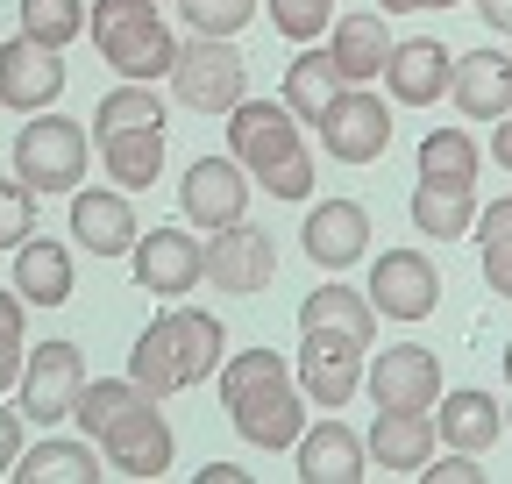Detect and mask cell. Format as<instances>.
I'll return each instance as SVG.
<instances>
[{"label":"cell","instance_id":"obj_35","mask_svg":"<svg viewBox=\"0 0 512 484\" xmlns=\"http://www.w3.org/2000/svg\"><path fill=\"white\" fill-rule=\"evenodd\" d=\"M420 178H470V186H477V143H470V129H434L420 143Z\"/></svg>","mask_w":512,"mask_h":484},{"label":"cell","instance_id":"obj_5","mask_svg":"<svg viewBox=\"0 0 512 484\" xmlns=\"http://www.w3.org/2000/svg\"><path fill=\"white\" fill-rule=\"evenodd\" d=\"M306 342H299V363H292V378H299V392L313 399V406H349L356 392H363V371H370V342H356V335H342V328H299Z\"/></svg>","mask_w":512,"mask_h":484},{"label":"cell","instance_id":"obj_48","mask_svg":"<svg viewBox=\"0 0 512 484\" xmlns=\"http://www.w3.org/2000/svg\"><path fill=\"white\" fill-rule=\"evenodd\" d=\"M477 15H484L491 29H505V36H512V0H477Z\"/></svg>","mask_w":512,"mask_h":484},{"label":"cell","instance_id":"obj_36","mask_svg":"<svg viewBox=\"0 0 512 484\" xmlns=\"http://www.w3.org/2000/svg\"><path fill=\"white\" fill-rule=\"evenodd\" d=\"M264 15L285 43H320L335 29V0H264Z\"/></svg>","mask_w":512,"mask_h":484},{"label":"cell","instance_id":"obj_3","mask_svg":"<svg viewBox=\"0 0 512 484\" xmlns=\"http://www.w3.org/2000/svg\"><path fill=\"white\" fill-rule=\"evenodd\" d=\"M15 178L29 193H79L86 178V121L64 114H22L15 136Z\"/></svg>","mask_w":512,"mask_h":484},{"label":"cell","instance_id":"obj_15","mask_svg":"<svg viewBox=\"0 0 512 484\" xmlns=\"http://www.w3.org/2000/svg\"><path fill=\"white\" fill-rule=\"evenodd\" d=\"M57 93H64V57H57L50 43H36V36L0 43V107L43 114Z\"/></svg>","mask_w":512,"mask_h":484},{"label":"cell","instance_id":"obj_4","mask_svg":"<svg viewBox=\"0 0 512 484\" xmlns=\"http://www.w3.org/2000/svg\"><path fill=\"white\" fill-rule=\"evenodd\" d=\"M249 86V65L228 36H185L171 57V100L192 114H228Z\"/></svg>","mask_w":512,"mask_h":484},{"label":"cell","instance_id":"obj_41","mask_svg":"<svg viewBox=\"0 0 512 484\" xmlns=\"http://www.w3.org/2000/svg\"><path fill=\"white\" fill-rule=\"evenodd\" d=\"M484 285H491L498 299H512V235L484 242Z\"/></svg>","mask_w":512,"mask_h":484},{"label":"cell","instance_id":"obj_46","mask_svg":"<svg viewBox=\"0 0 512 484\" xmlns=\"http://www.w3.org/2000/svg\"><path fill=\"white\" fill-rule=\"evenodd\" d=\"M384 15H434V8H456V0H377Z\"/></svg>","mask_w":512,"mask_h":484},{"label":"cell","instance_id":"obj_44","mask_svg":"<svg viewBox=\"0 0 512 484\" xmlns=\"http://www.w3.org/2000/svg\"><path fill=\"white\" fill-rule=\"evenodd\" d=\"M22 356H29L22 335H0V392H15V385H22Z\"/></svg>","mask_w":512,"mask_h":484},{"label":"cell","instance_id":"obj_23","mask_svg":"<svg viewBox=\"0 0 512 484\" xmlns=\"http://www.w3.org/2000/svg\"><path fill=\"white\" fill-rule=\"evenodd\" d=\"M328 57H335L342 86H370V79H384V57H392V29H384V8H377V15H342V22L328 29Z\"/></svg>","mask_w":512,"mask_h":484},{"label":"cell","instance_id":"obj_29","mask_svg":"<svg viewBox=\"0 0 512 484\" xmlns=\"http://www.w3.org/2000/svg\"><path fill=\"white\" fill-rule=\"evenodd\" d=\"M100 164L121 193H136V186H157V171H164V129H121V136H100Z\"/></svg>","mask_w":512,"mask_h":484},{"label":"cell","instance_id":"obj_18","mask_svg":"<svg viewBox=\"0 0 512 484\" xmlns=\"http://www.w3.org/2000/svg\"><path fill=\"white\" fill-rule=\"evenodd\" d=\"M292 456H299V477L306 484H356V477H370L363 470L370 449H363L356 428H342V420H313V428L292 442Z\"/></svg>","mask_w":512,"mask_h":484},{"label":"cell","instance_id":"obj_1","mask_svg":"<svg viewBox=\"0 0 512 484\" xmlns=\"http://www.w3.org/2000/svg\"><path fill=\"white\" fill-rule=\"evenodd\" d=\"M221 406L235 420V435L256 449H292L306 435V392L292 378V363L264 342L242 356H221Z\"/></svg>","mask_w":512,"mask_h":484},{"label":"cell","instance_id":"obj_24","mask_svg":"<svg viewBox=\"0 0 512 484\" xmlns=\"http://www.w3.org/2000/svg\"><path fill=\"white\" fill-rule=\"evenodd\" d=\"M15 484H93V477H107V456H100V442H64V435H50V442H36L29 456H15V470H8Z\"/></svg>","mask_w":512,"mask_h":484},{"label":"cell","instance_id":"obj_33","mask_svg":"<svg viewBox=\"0 0 512 484\" xmlns=\"http://www.w3.org/2000/svg\"><path fill=\"white\" fill-rule=\"evenodd\" d=\"M93 129L100 136H121V129H164V100L150 79H121L100 107H93Z\"/></svg>","mask_w":512,"mask_h":484},{"label":"cell","instance_id":"obj_26","mask_svg":"<svg viewBox=\"0 0 512 484\" xmlns=\"http://www.w3.org/2000/svg\"><path fill=\"white\" fill-rule=\"evenodd\" d=\"M128 378H136L150 399H171V392L192 385L185 356H178V335H171V314H157V321L136 335V349H128Z\"/></svg>","mask_w":512,"mask_h":484},{"label":"cell","instance_id":"obj_10","mask_svg":"<svg viewBox=\"0 0 512 484\" xmlns=\"http://www.w3.org/2000/svg\"><path fill=\"white\" fill-rule=\"evenodd\" d=\"M100 456H107V477H136V484L164 477V470H171V428H164L157 399L128 406L114 428L100 435Z\"/></svg>","mask_w":512,"mask_h":484},{"label":"cell","instance_id":"obj_34","mask_svg":"<svg viewBox=\"0 0 512 484\" xmlns=\"http://www.w3.org/2000/svg\"><path fill=\"white\" fill-rule=\"evenodd\" d=\"M22 36L64 50L86 36V0H22Z\"/></svg>","mask_w":512,"mask_h":484},{"label":"cell","instance_id":"obj_50","mask_svg":"<svg viewBox=\"0 0 512 484\" xmlns=\"http://www.w3.org/2000/svg\"><path fill=\"white\" fill-rule=\"evenodd\" d=\"M505 378H512V342H505Z\"/></svg>","mask_w":512,"mask_h":484},{"label":"cell","instance_id":"obj_42","mask_svg":"<svg viewBox=\"0 0 512 484\" xmlns=\"http://www.w3.org/2000/svg\"><path fill=\"white\" fill-rule=\"evenodd\" d=\"M15 456H22V406H0V477L15 470Z\"/></svg>","mask_w":512,"mask_h":484},{"label":"cell","instance_id":"obj_17","mask_svg":"<svg viewBox=\"0 0 512 484\" xmlns=\"http://www.w3.org/2000/svg\"><path fill=\"white\" fill-rule=\"evenodd\" d=\"M299 250L320 264V271H349L370 257V214L356 200H320L299 228Z\"/></svg>","mask_w":512,"mask_h":484},{"label":"cell","instance_id":"obj_45","mask_svg":"<svg viewBox=\"0 0 512 484\" xmlns=\"http://www.w3.org/2000/svg\"><path fill=\"white\" fill-rule=\"evenodd\" d=\"M22 307H29V299L8 285V292H0V335H22Z\"/></svg>","mask_w":512,"mask_h":484},{"label":"cell","instance_id":"obj_12","mask_svg":"<svg viewBox=\"0 0 512 484\" xmlns=\"http://www.w3.org/2000/svg\"><path fill=\"white\" fill-rule=\"evenodd\" d=\"M128 257H136V285L150 299H185L192 285L207 278V242L185 235V228H150Z\"/></svg>","mask_w":512,"mask_h":484},{"label":"cell","instance_id":"obj_2","mask_svg":"<svg viewBox=\"0 0 512 484\" xmlns=\"http://www.w3.org/2000/svg\"><path fill=\"white\" fill-rule=\"evenodd\" d=\"M86 36L107 57V72H121V79H171L178 36L164 29L157 0H93V8H86Z\"/></svg>","mask_w":512,"mask_h":484},{"label":"cell","instance_id":"obj_11","mask_svg":"<svg viewBox=\"0 0 512 484\" xmlns=\"http://www.w3.org/2000/svg\"><path fill=\"white\" fill-rule=\"evenodd\" d=\"M178 207L192 228H235L242 207H249V171L235 157H192L185 164V186H178Z\"/></svg>","mask_w":512,"mask_h":484},{"label":"cell","instance_id":"obj_6","mask_svg":"<svg viewBox=\"0 0 512 484\" xmlns=\"http://www.w3.org/2000/svg\"><path fill=\"white\" fill-rule=\"evenodd\" d=\"M320 129V150H328L335 164H370L392 150V100L370 93V86H342L335 107L313 121Z\"/></svg>","mask_w":512,"mask_h":484},{"label":"cell","instance_id":"obj_30","mask_svg":"<svg viewBox=\"0 0 512 484\" xmlns=\"http://www.w3.org/2000/svg\"><path fill=\"white\" fill-rule=\"evenodd\" d=\"M164 314H171V335H178V356H185L192 385L214 378V371H221V356H228V328H221V314H207V307H178V299H171Z\"/></svg>","mask_w":512,"mask_h":484},{"label":"cell","instance_id":"obj_32","mask_svg":"<svg viewBox=\"0 0 512 484\" xmlns=\"http://www.w3.org/2000/svg\"><path fill=\"white\" fill-rule=\"evenodd\" d=\"M143 399H150V392H143L136 378H86L79 399H72V420H79V435H86V442H100L114 420H121L128 406H143Z\"/></svg>","mask_w":512,"mask_h":484},{"label":"cell","instance_id":"obj_20","mask_svg":"<svg viewBox=\"0 0 512 484\" xmlns=\"http://www.w3.org/2000/svg\"><path fill=\"white\" fill-rule=\"evenodd\" d=\"M370 463L377 470H392V477H420L434 463V420L427 413H399V406H377L370 420Z\"/></svg>","mask_w":512,"mask_h":484},{"label":"cell","instance_id":"obj_37","mask_svg":"<svg viewBox=\"0 0 512 484\" xmlns=\"http://www.w3.org/2000/svg\"><path fill=\"white\" fill-rule=\"evenodd\" d=\"M178 15L192 36H235L256 22V0H178Z\"/></svg>","mask_w":512,"mask_h":484},{"label":"cell","instance_id":"obj_8","mask_svg":"<svg viewBox=\"0 0 512 484\" xmlns=\"http://www.w3.org/2000/svg\"><path fill=\"white\" fill-rule=\"evenodd\" d=\"M86 385V356L79 342H36L22 356V413H29V428H57V420H72V399Z\"/></svg>","mask_w":512,"mask_h":484},{"label":"cell","instance_id":"obj_40","mask_svg":"<svg viewBox=\"0 0 512 484\" xmlns=\"http://www.w3.org/2000/svg\"><path fill=\"white\" fill-rule=\"evenodd\" d=\"M427 484H477L484 470H477V456H463V449H448V456H434L427 470H420Z\"/></svg>","mask_w":512,"mask_h":484},{"label":"cell","instance_id":"obj_51","mask_svg":"<svg viewBox=\"0 0 512 484\" xmlns=\"http://www.w3.org/2000/svg\"><path fill=\"white\" fill-rule=\"evenodd\" d=\"M505 428H512V406H505Z\"/></svg>","mask_w":512,"mask_h":484},{"label":"cell","instance_id":"obj_22","mask_svg":"<svg viewBox=\"0 0 512 484\" xmlns=\"http://www.w3.org/2000/svg\"><path fill=\"white\" fill-rule=\"evenodd\" d=\"M448 100H456L470 121H498V114H512V57H498V50H470V57H456V72H448Z\"/></svg>","mask_w":512,"mask_h":484},{"label":"cell","instance_id":"obj_49","mask_svg":"<svg viewBox=\"0 0 512 484\" xmlns=\"http://www.w3.org/2000/svg\"><path fill=\"white\" fill-rule=\"evenodd\" d=\"M242 477H249V470H235V463H207V470H200V484H242Z\"/></svg>","mask_w":512,"mask_h":484},{"label":"cell","instance_id":"obj_9","mask_svg":"<svg viewBox=\"0 0 512 484\" xmlns=\"http://www.w3.org/2000/svg\"><path fill=\"white\" fill-rule=\"evenodd\" d=\"M370 307L377 321H427L441 307V271L427 264V250H384L370 264Z\"/></svg>","mask_w":512,"mask_h":484},{"label":"cell","instance_id":"obj_13","mask_svg":"<svg viewBox=\"0 0 512 484\" xmlns=\"http://www.w3.org/2000/svg\"><path fill=\"white\" fill-rule=\"evenodd\" d=\"M370 399L377 406H399V413H434L441 399V363L420 342H392V349H370Z\"/></svg>","mask_w":512,"mask_h":484},{"label":"cell","instance_id":"obj_38","mask_svg":"<svg viewBox=\"0 0 512 484\" xmlns=\"http://www.w3.org/2000/svg\"><path fill=\"white\" fill-rule=\"evenodd\" d=\"M36 235V193L22 186V178H0V250H22V242Z\"/></svg>","mask_w":512,"mask_h":484},{"label":"cell","instance_id":"obj_43","mask_svg":"<svg viewBox=\"0 0 512 484\" xmlns=\"http://www.w3.org/2000/svg\"><path fill=\"white\" fill-rule=\"evenodd\" d=\"M470 228H477V242H498V235H512V193H505V200H491V207H484Z\"/></svg>","mask_w":512,"mask_h":484},{"label":"cell","instance_id":"obj_27","mask_svg":"<svg viewBox=\"0 0 512 484\" xmlns=\"http://www.w3.org/2000/svg\"><path fill=\"white\" fill-rule=\"evenodd\" d=\"M15 292L29 299V307H64V299H72V250L29 235L15 250Z\"/></svg>","mask_w":512,"mask_h":484},{"label":"cell","instance_id":"obj_28","mask_svg":"<svg viewBox=\"0 0 512 484\" xmlns=\"http://www.w3.org/2000/svg\"><path fill=\"white\" fill-rule=\"evenodd\" d=\"M335 93H342V72H335V57L320 50V43H299V57L285 65V107L299 114V121H320L335 107Z\"/></svg>","mask_w":512,"mask_h":484},{"label":"cell","instance_id":"obj_31","mask_svg":"<svg viewBox=\"0 0 512 484\" xmlns=\"http://www.w3.org/2000/svg\"><path fill=\"white\" fill-rule=\"evenodd\" d=\"M299 328H342V335L370 342L377 335V307H370V292H356V285H320V292L299 299Z\"/></svg>","mask_w":512,"mask_h":484},{"label":"cell","instance_id":"obj_16","mask_svg":"<svg viewBox=\"0 0 512 484\" xmlns=\"http://www.w3.org/2000/svg\"><path fill=\"white\" fill-rule=\"evenodd\" d=\"M448 72H456V57H448L441 36H406V43H392V57H384V100L434 107L448 93Z\"/></svg>","mask_w":512,"mask_h":484},{"label":"cell","instance_id":"obj_14","mask_svg":"<svg viewBox=\"0 0 512 484\" xmlns=\"http://www.w3.org/2000/svg\"><path fill=\"white\" fill-rule=\"evenodd\" d=\"M278 278V242L264 235V228H214L207 235V285H221V292H235V299H249V292H264Z\"/></svg>","mask_w":512,"mask_h":484},{"label":"cell","instance_id":"obj_47","mask_svg":"<svg viewBox=\"0 0 512 484\" xmlns=\"http://www.w3.org/2000/svg\"><path fill=\"white\" fill-rule=\"evenodd\" d=\"M491 157L512 171V114H498V129H491Z\"/></svg>","mask_w":512,"mask_h":484},{"label":"cell","instance_id":"obj_19","mask_svg":"<svg viewBox=\"0 0 512 484\" xmlns=\"http://www.w3.org/2000/svg\"><path fill=\"white\" fill-rule=\"evenodd\" d=\"M505 435V406L491 392H441L434 399V442L463 449V456H491V442Z\"/></svg>","mask_w":512,"mask_h":484},{"label":"cell","instance_id":"obj_21","mask_svg":"<svg viewBox=\"0 0 512 484\" xmlns=\"http://www.w3.org/2000/svg\"><path fill=\"white\" fill-rule=\"evenodd\" d=\"M72 235L86 242V257H128L136 250V207H128V193H72Z\"/></svg>","mask_w":512,"mask_h":484},{"label":"cell","instance_id":"obj_39","mask_svg":"<svg viewBox=\"0 0 512 484\" xmlns=\"http://www.w3.org/2000/svg\"><path fill=\"white\" fill-rule=\"evenodd\" d=\"M256 186H264L271 200H306V193H313V150L285 157L278 171H264V178H256Z\"/></svg>","mask_w":512,"mask_h":484},{"label":"cell","instance_id":"obj_7","mask_svg":"<svg viewBox=\"0 0 512 484\" xmlns=\"http://www.w3.org/2000/svg\"><path fill=\"white\" fill-rule=\"evenodd\" d=\"M306 136H299V114L285 100H235L228 107V157L249 171V178H264L278 171L285 157H299Z\"/></svg>","mask_w":512,"mask_h":484},{"label":"cell","instance_id":"obj_25","mask_svg":"<svg viewBox=\"0 0 512 484\" xmlns=\"http://www.w3.org/2000/svg\"><path fill=\"white\" fill-rule=\"evenodd\" d=\"M477 221V186L470 178H420L413 186V228L427 242H456Z\"/></svg>","mask_w":512,"mask_h":484}]
</instances>
